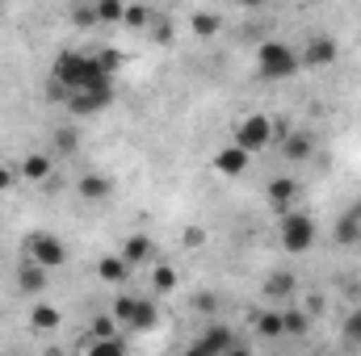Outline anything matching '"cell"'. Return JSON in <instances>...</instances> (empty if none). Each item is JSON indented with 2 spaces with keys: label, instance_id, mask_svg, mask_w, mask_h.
I'll list each match as a JSON object with an SVG mask.
<instances>
[{
  "label": "cell",
  "instance_id": "cell-36",
  "mask_svg": "<svg viewBox=\"0 0 361 356\" xmlns=\"http://www.w3.org/2000/svg\"><path fill=\"white\" fill-rule=\"evenodd\" d=\"M290 130H294V126H290V117H273V143H281Z\"/></svg>",
  "mask_w": 361,
  "mask_h": 356
},
{
  "label": "cell",
  "instance_id": "cell-24",
  "mask_svg": "<svg viewBox=\"0 0 361 356\" xmlns=\"http://www.w3.org/2000/svg\"><path fill=\"white\" fill-rule=\"evenodd\" d=\"M281 327H286V336H302V331L311 327V314H307V310L286 306V310H281Z\"/></svg>",
  "mask_w": 361,
  "mask_h": 356
},
{
  "label": "cell",
  "instance_id": "cell-8",
  "mask_svg": "<svg viewBox=\"0 0 361 356\" xmlns=\"http://www.w3.org/2000/svg\"><path fill=\"white\" fill-rule=\"evenodd\" d=\"M248 160H252V151H244L240 143H227L223 151H214V172L219 177H244Z\"/></svg>",
  "mask_w": 361,
  "mask_h": 356
},
{
  "label": "cell",
  "instance_id": "cell-14",
  "mask_svg": "<svg viewBox=\"0 0 361 356\" xmlns=\"http://www.w3.org/2000/svg\"><path fill=\"white\" fill-rule=\"evenodd\" d=\"M76 193H80L85 201H105V197L114 193V184L101 177V172H85V177L76 180Z\"/></svg>",
  "mask_w": 361,
  "mask_h": 356
},
{
  "label": "cell",
  "instance_id": "cell-6",
  "mask_svg": "<svg viewBox=\"0 0 361 356\" xmlns=\"http://www.w3.org/2000/svg\"><path fill=\"white\" fill-rule=\"evenodd\" d=\"M63 105H68L76 117H92V113H101V109L114 105V84H101V89H76V92H68Z\"/></svg>",
  "mask_w": 361,
  "mask_h": 356
},
{
  "label": "cell",
  "instance_id": "cell-16",
  "mask_svg": "<svg viewBox=\"0 0 361 356\" xmlns=\"http://www.w3.org/2000/svg\"><path fill=\"white\" fill-rule=\"evenodd\" d=\"M97 276H101L105 285H122V281L130 276V265L122 260V252H118V256H101V260H97Z\"/></svg>",
  "mask_w": 361,
  "mask_h": 356
},
{
  "label": "cell",
  "instance_id": "cell-25",
  "mask_svg": "<svg viewBox=\"0 0 361 356\" xmlns=\"http://www.w3.org/2000/svg\"><path fill=\"white\" fill-rule=\"evenodd\" d=\"M357 239H361V218L357 214H345L336 222V243H357Z\"/></svg>",
  "mask_w": 361,
  "mask_h": 356
},
{
  "label": "cell",
  "instance_id": "cell-10",
  "mask_svg": "<svg viewBox=\"0 0 361 356\" xmlns=\"http://www.w3.org/2000/svg\"><path fill=\"white\" fill-rule=\"evenodd\" d=\"M265 197H269V205L277 210V214H286L290 201L298 197V180L294 177H273L269 184H265Z\"/></svg>",
  "mask_w": 361,
  "mask_h": 356
},
{
  "label": "cell",
  "instance_id": "cell-15",
  "mask_svg": "<svg viewBox=\"0 0 361 356\" xmlns=\"http://www.w3.org/2000/svg\"><path fill=\"white\" fill-rule=\"evenodd\" d=\"M294 289H298L294 272H269V276H265V298H269V302H286V298H294Z\"/></svg>",
  "mask_w": 361,
  "mask_h": 356
},
{
  "label": "cell",
  "instance_id": "cell-17",
  "mask_svg": "<svg viewBox=\"0 0 361 356\" xmlns=\"http://www.w3.org/2000/svg\"><path fill=\"white\" fill-rule=\"evenodd\" d=\"M160 323V310H156V302H147V298H135V314H130V323L126 327H135V331H152Z\"/></svg>",
  "mask_w": 361,
  "mask_h": 356
},
{
  "label": "cell",
  "instance_id": "cell-26",
  "mask_svg": "<svg viewBox=\"0 0 361 356\" xmlns=\"http://www.w3.org/2000/svg\"><path fill=\"white\" fill-rule=\"evenodd\" d=\"M122 25H130V30H143V25H152V8H147V4H126V13H122Z\"/></svg>",
  "mask_w": 361,
  "mask_h": 356
},
{
  "label": "cell",
  "instance_id": "cell-5",
  "mask_svg": "<svg viewBox=\"0 0 361 356\" xmlns=\"http://www.w3.org/2000/svg\"><path fill=\"white\" fill-rule=\"evenodd\" d=\"M25 252H30L34 265H42V268H63L68 265V248H63V239H59V235H47V231L30 235Z\"/></svg>",
  "mask_w": 361,
  "mask_h": 356
},
{
  "label": "cell",
  "instance_id": "cell-9",
  "mask_svg": "<svg viewBox=\"0 0 361 356\" xmlns=\"http://www.w3.org/2000/svg\"><path fill=\"white\" fill-rule=\"evenodd\" d=\"M240 348V340L223 327V323H210L197 340H193V352H235Z\"/></svg>",
  "mask_w": 361,
  "mask_h": 356
},
{
  "label": "cell",
  "instance_id": "cell-12",
  "mask_svg": "<svg viewBox=\"0 0 361 356\" xmlns=\"http://www.w3.org/2000/svg\"><path fill=\"white\" fill-rule=\"evenodd\" d=\"M21 177L34 180V184H47V180L55 177V160H51L47 151H30V155L21 160Z\"/></svg>",
  "mask_w": 361,
  "mask_h": 356
},
{
  "label": "cell",
  "instance_id": "cell-37",
  "mask_svg": "<svg viewBox=\"0 0 361 356\" xmlns=\"http://www.w3.org/2000/svg\"><path fill=\"white\" fill-rule=\"evenodd\" d=\"M202 243H206V231L202 227H189L185 231V248H202Z\"/></svg>",
  "mask_w": 361,
  "mask_h": 356
},
{
  "label": "cell",
  "instance_id": "cell-20",
  "mask_svg": "<svg viewBox=\"0 0 361 356\" xmlns=\"http://www.w3.org/2000/svg\"><path fill=\"white\" fill-rule=\"evenodd\" d=\"M177 285H180V272L173 265H156L152 268V289H156V293H173Z\"/></svg>",
  "mask_w": 361,
  "mask_h": 356
},
{
  "label": "cell",
  "instance_id": "cell-35",
  "mask_svg": "<svg viewBox=\"0 0 361 356\" xmlns=\"http://www.w3.org/2000/svg\"><path fill=\"white\" fill-rule=\"evenodd\" d=\"M152 25H156V42H169L173 38V21L169 17H152Z\"/></svg>",
  "mask_w": 361,
  "mask_h": 356
},
{
  "label": "cell",
  "instance_id": "cell-34",
  "mask_svg": "<svg viewBox=\"0 0 361 356\" xmlns=\"http://www.w3.org/2000/svg\"><path fill=\"white\" fill-rule=\"evenodd\" d=\"M97 63H101V72H105V76H114L122 59H118V51H97Z\"/></svg>",
  "mask_w": 361,
  "mask_h": 356
},
{
  "label": "cell",
  "instance_id": "cell-21",
  "mask_svg": "<svg viewBox=\"0 0 361 356\" xmlns=\"http://www.w3.org/2000/svg\"><path fill=\"white\" fill-rule=\"evenodd\" d=\"M92 4H97V21H101V25H122L126 0H92Z\"/></svg>",
  "mask_w": 361,
  "mask_h": 356
},
{
  "label": "cell",
  "instance_id": "cell-38",
  "mask_svg": "<svg viewBox=\"0 0 361 356\" xmlns=\"http://www.w3.org/2000/svg\"><path fill=\"white\" fill-rule=\"evenodd\" d=\"M13 180H17V177H13L8 168H0V193H8V189H13Z\"/></svg>",
  "mask_w": 361,
  "mask_h": 356
},
{
  "label": "cell",
  "instance_id": "cell-7",
  "mask_svg": "<svg viewBox=\"0 0 361 356\" xmlns=\"http://www.w3.org/2000/svg\"><path fill=\"white\" fill-rule=\"evenodd\" d=\"M298 59H302V68H332V63L341 59V46H336V38L319 34V38H311V42L298 51Z\"/></svg>",
  "mask_w": 361,
  "mask_h": 356
},
{
  "label": "cell",
  "instance_id": "cell-11",
  "mask_svg": "<svg viewBox=\"0 0 361 356\" xmlns=\"http://www.w3.org/2000/svg\"><path fill=\"white\" fill-rule=\"evenodd\" d=\"M277 147H281V155H286V160L302 164V160H311V151H315V139H311L307 130H290V134H286Z\"/></svg>",
  "mask_w": 361,
  "mask_h": 356
},
{
  "label": "cell",
  "instance_id": "cell-27",
  "mask_svg": "<svg viewBox=\"0 0 361 356\" xmlns=\"http://www.w3.org/2000/svg\"><path fill=\"white\" fill-rule=\"evenodd\" d=\"M118 352H126V344H122L118 336H105V340L92 344V356H118Z\"/></svg>",
  "mask_w": 361,
  "mask_h": 356
},
{
  "label": "cell",
  "instance_id": "cell-2",
  "mask_svg": "<svg viewBox=\"0 0 361 356\" xmlns=\"http://www.w3.org/2000/svg\"><path fill=\"white\" fill-rule=\"evenodd\" d=\"M298 68H302V59H298V51L290 42L269 38V42L257 46V72H261V80H290Z\"/></svg>",
  "mask_w": 361,
  "mask_h": 356
},
{
  "label": "cell",
  "instance_id": "cell-19",
  "mask_svg": "<svg viewBox=\"0 0 361 356\" xmlns=\"http://www.w3.org/2000/svg\"><path fill=\"white\" fill-rule=\"evenodd\" d=\"M59 323H63V314H59L55 306H47V302H38V306L30 310V327H34V331H55Z\"/></svg>",
  "mask_w": 361,
  "mask_h": 356
},
{
  "label": "cell",
  "instance_id": "cell-4",
  "mask_svg": "<svg viewBox=\"0 0 361 356\" xmlns=\"http://www.w3.org/2000/svg\"><path fill=\"white\" fill-rule=\"evenodd\" d=\"M235 143L244 147V151H265L273 143V117H265V113H248V117H240L235 122Z\"/></svg>",
  "mask_w": 361,
  "mask_h": 356
},
{
  "label": "cell",
  "instance_id": "cell-23",
  "mask_svg": "<svg viewBox=\"0 0 361 356\" xmlns=\"http://www.w3.org/2000/svg\"><path fill=\"white\" fill-rule=\"evenodd\" d=\"M189 30H193L197 38H214V34H219V17L206 13V8H197V13L189 17Z\"/></svg>",
  "mask_w": 361,
  "mask_h": 356
},
{
  "label": "cell",
  "instance_id": "cell-31",
  "mask_svg": "<svg viewBox=\"0 0 361 356\" xmlns=\"http://www.w3.org/2000/svg\"><path fill=\"white\" fill-rule=\"evenodd\" d=\"M193 306H197V314H219V293H197Z\"/></svg>",
  "mask_w": 361,
  "mask_h": 356
},
{
  "label": "cell",
  "instance_id": "cell-3",
  "mask_svg": "<svg viewBox=\"0 0 361 356\" xmlns=\"http://www.w3.org/2000/svg\"><path fill=\"white\" fill-rule=\"evenodd\" d=\"M277 239H281V252H290V256L311 252V248H315V239H319L315 218H311V214H302V210H286V214H281V222H277Z\"/></svg>",
  "mask_w": 361,
  "mask_h": 356
},
{
  "label": "cell",
  "instance_id": "cell-13",
  "mask_svg": "<svg viewBox=\"0 0 361 356\" xmlns=\"http://www.w3.org/2000/svg\"><path fill=\"white\" fill-rule=\"evenodd\" d=\"M122 260H126L130 268L152 265V260H156V243H152L147 235H130V239L122 243Z\"/></svg>",
  "mask_w": 361,
  "mask_h": 356
},
{
  "label": "cell",
  "instance_id": "cell-29",
  "mask_svg": "<svg viewBox=\"0 0 361 356\" xmlns=\"http://www.w3.org/2000/svg\"><path fill=\"white\" fill-rule=\"evenodd\" d=\"M114 327H118V319H114V314H97V319H92V336H97V340L114 336Z\"/></svg>",
  "mask_w": 361,
  "mask_h": 356
},
{
  "label": "cell",
  "instance_id": "cell-30",
  "mask_svg": "<svg viewBox=\"0 0 361 356\" xmlns=\"http://www.w3.org/2000/svg\"><path fill=\"white\" fill-rule=\"evenodd\" d=\"M76 143H80V134H76V130H72V126H68V130H59V134H55V147H59V151H63V155H68V151H76Z\"/></svg>",
  "mask_w": 361,
  "mask_h": 356
},
{
  "label": "cell",
  "instance_id": "cell-18",
  "mask_svg": "<svg viewBox=\"0 0 361 356\" xmlns=\"http://www.w3.org/2000/svg\"><path fill=\"white\" fill-rule=\"evenodd\" d=\"M47 272H51V268L25 260V265H21V276H17V281H21V293H38V289H47Z\"/></svg>",
  "mask_w": 361,
  "mask_h": 356
},
{
  "label": "cell",
  "instance_id": "cell-39",
  "mask_svg": "<svg viewBox=\"0 0 361 356\" xmlns=\"http://www.w3.org/2000/svg\"><path fill=\"white\" fill-rule=\"evenodd\" d=\"M235 4H240V8H261L265 0H235Z\"/></svg>",
  "mask_w": 361,
  "mask_h": 356
},
{
  "label": "cell",
  "instance_id": "cell-22",
  "mask_svg": "<svg viewBox=\"0 0 361 356\" xmlns=\"http://www.w3.org/2000/svg\"><path fill=\"white\" fill-rule=\"evenodd\" d=\"M257 331H261L265 340H281V336H286V327H281V310H261V314H257Z\"/></svg>",
  "mask_w": 361,
  "mask_h": 356
},
{
  "label": "cell",
  "instance_id": "cell-33",
  "mask_svg": "<svg viewBox=\"0 0 361 356\" xmlns=\"http://www.w3.org/2000/svg\"><path fill=\"white\" fill-rule=\"evenodd\" d=\"M345 340H349V344H361V310H353V314L345 319Z\"/></svg>",
  "mask_w": 361,
  "mask_h": 356
},
{
  "label": "cell",
  "instance_id": "cell-1",
  "mask_svg": "<svg viewBox=\"0 0 361 356\" xmlns=\"http://www.w3.org/2000/svg\"><path fill=\"white\" fill-rule=\"evenodd\" d=\"M51 80H55L59 89H68V92L114 84V76H105V72H101L97 55H85V51H59V59H55V72H51Z\"/></svg>",
  "mask_w": 361,
  "mask_h": 356
},
{
  "label": "cell",
  "instance_id": "cell-28",
  "mask_svg": "<svg viewBox=\"0 0 361 356\" xmlns=\"http://www.w3.org/2000/svg\"><path fill=\"white\" fill-rule=\"evenodd\" d=\"M72 21L85 25V30H89V25H101V21H97V4H76V8H72Z\"/></svg>",
  "mask_w": 361,
  "mask_h": 356
},
{
  "label": "cell",
  "instance_id": "cell-32",
  "mask_svg": "<svg viewBox=\"0 0 361 356\" xmlns=\"http://www.w3.org/2000/svg\"><path fill=\"white\" fill-rule=\"evenodd\" d=\"M130 314H135V298L122 293V298L114 302V319H118V323H130Z\"/></svg>",
  "mask_w": 361,
  "mask_h": 356
}]
</instances>
